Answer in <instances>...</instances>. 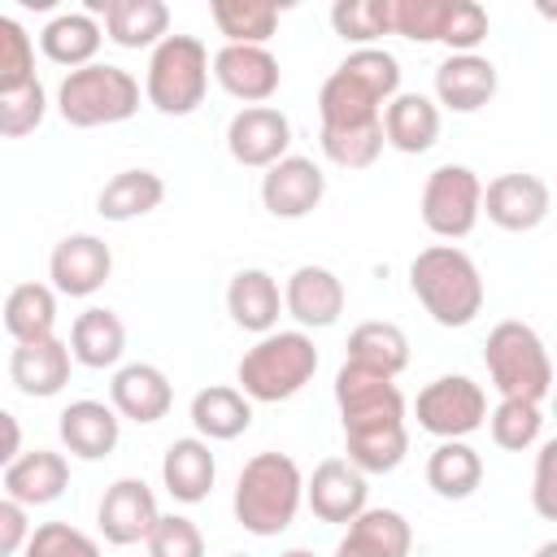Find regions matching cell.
I'll use <instances>...</instances> for the list:
<instances>
[{
    "label": "cell",
    "mask_w": 557,
    "mask_h": 557,
    "mask_svg": "<svg viewBox=\"0 0 557 557\" xmlns=\"http://www.w3.org/2000/svg\"><path fill=\"white\" fill-rule=\"evenodd\" d=\"M335 405L344 418V461L361 474H387L409 453L405 396L396 379L344 361L335 374Z\"/></svg>",
    "instance_id": "obj_1"
},
{
    "label": "cell",
    "mask_w": 557,
    "mask_h": 557,
    "mask_svg": "<svg viewBox=\"0 0 557 557\" xmlns=\"http://www.w3.org/2000/svg\"><path fill=\"white\" fill-rule=\"evenodd\" d=\"M400 91V61L383 48H357L348 52L331 78L318 91V117L322 131H357L374 126L383 104Z\"/></svg>",
    "instance_id": "obj_2"
},
{
    "label": "cell",
    "mask_w": 557,
    "mask_h": 557,
    "mask_svg": "<svg viewBox=\"0 0 557 557\" xmlns=\"http://www.w3.org/2000/svg\"><path fill=\"white\" fill-rule=\"evenodd\" d=\"M409 287L418 305L440 322V326H470L483 313V274L470 252L457 244H431L413 257L409 265Z\"/></svg>",
    "instance_id": "obj_3"
},
{
    "label": "cell",
    "mask_w": 557,
    "mask_h": 557,
    "mask_svg": "<svg viewBox=\"0 0 557 557\" xmlns=\"http://www.w3.org/2000/svg\"><path fill=\"white\" fill-rule=\"evenodd\" d=\"M305 500V474L287 453H257L244 461L235 479V522L248 535H278L292 527L296 509Z\"/></svg>",
    "instance_id": "obj_4"
},
{
    "label": "cell",
    "mask_w": 557,
    "mask_h": 557,
    "mask_svg": "<svg viewBox=\"0 0 557 557\" xmlns=\"http://www.w3.org/2000/svg\"><path fill=\"white\" fill-rule=\"evenodd\" d=\"M318 374V348L305 331H270L239 357V392L261 405L292 400Z\"/></svg>",
    "instance_id": "obj_5"
},
{
    "label": "cell",
    "mask_w": 557,
    "mask_h": 557,
    "mask_svg": "<svg viewBox=\"0 0 557 557\" xmlns=\"http://www.w3.org/2000/svg\"><path fill=\"white\" fill-rule=\"evenodd\" d=\"M483 366H487V379L500 392V400H535V405H544V396L553 387L548 348H544L540 331L518 322V318L496 322L487 331Z\"/></svg>",
    "instance_id": "obj_6"
},
{
    "label": "cell",
    "mask_w": 557,
    "mask_h": 557,
    "mask_svg": "<svg viewBox=\"0 0 557 557\" xmlns=\"http://www.w3.org/2000/svg\"><path fill=\"white\" fill-rule=\"evenodd\" d=\"M57 113L78 126H113L139 113V83L131 70L109 65V61H91L83 70H70L57 87Z\"/></svg>",
    "instance_id": "obj_7"
},
{
    "label": "cell",
    "mask_w": 557,
    "mask_h": 557,
    "mask_svg": "<svg viewBox=\"0 0 557 557\" xmlns=\"http://www.w3.org/2000/svg\"><path fill=\"white\" fill-rule=\"evenodd\" d=\"M209 91V48L196 35H165L144 74V96L165 117H187L205 104Z\"/></svg>",
    "instance_id": "obj_8"
},
{
    "label": "cell",
    "mask_w": 557,
    "mask_h": 557,
    "mask_svg": "<svg viewBox=\"0 0 557 557\" xmlns=\"http://www.w3.org/2000/svg\"><path fill=\"white\" fill-rule=\"evenodd\" d=\"M413 418L435 440H466L487 422V392L470 374H440L418 392Z\"/></svg>",
    "instance_id": "obj_9"
},
{
    "label": "cell",
    "mask_w": 557,
    "mask_h": 557,
    "mask_svg": "<svg viewBox=\"0 0 557 557\" xmlns=\"http://www.w3.org/2000/svg\"><path fill=\"white\" fill-rule=\"evenodd\" d=\"M422 222L440 239H466L479 226L483 209V183L470 165H440L422 183Z\"/></svg>",
    "instance_id": "obj_10"
},
{
    "label": "cell",
    "mask_w": 557,
    "mask_h": 557,
    "mask_svg": "<svg viewBox=\"0 0 557 557\" xmlns=\"http://www.w3.org/2000/svg\"><path fill=\"white\" fill-rule=\"evenodd\" d=\"M226 148L248 170H270L292 148V122L274 104H248L226 126Z\"/></svg>",
    "instance_id": "obj_11"
},
{
    "label": "cell",
    "mask_w": 557,
    "mask_h": 557,
    "mask_svg": "<svg viewBox=\"0 0 557 557\" xmlns=\"http://www.w3.org/2000/svg\"><path fill=\"white\" fill-rule=\"evenodd\" d=\"M548 209H553L548 183L540 174L513 170V174H496L483 187V209L479 213H487V222H496L500 231L522 235V231H535L548 218Z\"/></svg>",
    "instance_id": "obj_12"
},
{
    "label": "cell",
    "mask_w": 557,
    "mask_h": 557,
    "mask_svg": "<svg viewBox=\"0 0 557 557\" xmlns=\"http://www.w3.org/2000/svg\"><path fill=\"white\" fill-rule=\"evenodd\" d=\"M109 274H113V252L100 235H87V231L65 235L48 257V278H52L48 287L57 296H74V300L96 296L109 283Z\"/></svg>",
    "instance_id": "obj_13"
},
{
    "label": "cell",
    "mask_w": 557,
    "mask_h": 557,
    "mask_svg": "<svg viewBox=\"0 0 557 557\" xmlns=\"http://www.w3.org/2000/svg\"><path fill=\"white\" fill-rule=\"evenodd\" d=\"M161 509H157V496L144 479H117L104 487L100 496V509H96V527L109 544L126 548V544H139L148 540V531L157 527Z\"/></svg>",
    "instance_id": "obj_14"
},
{
    "label": "cell",
    "mask_w": 557,
    "mask_h": 557,
    "mask_svg": "<svg viewBox=\"0 0 557 557\" xmlns=\"http://www.w3.org/2000/svg\"><path fill=\"white\" fill-rule=\"evenodd\" d=\"M213 78L226 96L248 104H265L278 91V57L270 48H252V44H222L213 52Z\"/></svg>",
    "instance_id": "obj_15"
},
{
    "label": "cell",
    "mask_w": 557,
    "mask_h": 557,
    "mask_svg": "<svg viewBox=\"0 0 557 557\" xmlns=\"http://www.w3.org/2000/svg\"><path fill=\"white\" fill-rule=\"evenodd\" d=\"M305 500H309L313 518L348 527L370 505V487H366V474L357 466H348L344 457H326L305 479Z\"/></svg>",
    "instance_id": "obj_16"
},
{
    "label": "cell",
    "mask_w": 557,
    "mask_h": 557,
    "mask_svg": "<svg viewBox=\"0 0 557 557\" xmlns=\"http://www.w3.org/2000/svg\"><path fill=\"white\" fill-rule=\"evenodd\" d=\"M326 196V174L309 161V157H283L265 170L261 178V205L274 213V218H309Z\"/></svg>",
    "instance_id": "obj_17"
},
{
    "label": "cell",
    "mask_w": 557,
    "mask_h": 557,
    "mask_svg": "<svg viewBox=\"0 0 557 557\" xmlns=\"http://www.w3.org/2000/svg\"><path fill=\"white\" fill-rule=\"evenodd\" d=\"M283 309L300 322V331L335 326L344 313V283L326 265H296L283 283Z\"/></svg>",
    "instance_id": "obj_18"
},
{
    "label": "cell",
    "mask_w": 557,
    "mask_h": 557,
    "mask_svg": "<svg viewBox=\"0 0 557 557\" xmlns=\"http://www.w3.org/2000/svg\"><path fill=\"white\" fill-rule=\"evenodd\" d=\"M109 405H113L117 418H131V422L148 426V422H161V418L170 413L174 387H170V379H165L161 366H152V361H131V366H122V370L113 374V383H109Z\"/></svg>",
    "instance_id": "obj_19"
},
{
    "label": "cell",
    "mask_w": 557,
    "mask_h": 557,
    "mask_svg": "<svg viewBox=\"0 0 557 557\" xmlns=\"http://www.w3.org/2000/svg\"><path fill=\"white\" fill-rule=\"evenodd\" d=\"M496 96V65L479 52H448L435 65V104L453 113H479Z\"/></svg>",
    "instance_id": "obj_20"
},
{
    "label": "cell",
    "mask_w": 557,
    "mask_h": 557,
    "mask_svg": "<svg viewBox=\"0 0 557 557\" xmlns=\"http://www.w3.org/2000/svg\"><path fill=\"white\" fill-rule=\"evenodd\" d=\"M379 126H383V144L387 148H396L405 157H418L440 139V104L431 96H422V91H396L383 104Z\"/></svg>",
    "instance_id": "obj_21"
},
{
    "label": "cell",
    "mask_w": 557,
    "mask_h": 557,
    "mask_svg": "<svg viewBox=\"0 0 557 557\" xmlns=\"http://www.w3.org/2000/svg\"><path fill=\"white\" fill-rule=\"evenodd\" d=\"M70 344L48 335V339H35V344H17L13 357H9V379L22 396H35V400H48L57 396L65 383H70Z\"/></svg>",
    "instance_id": "obj_22"
},
{
    "label": "cell",
    "mask_w": 557,
    "mask_h": 557,
    "mask_svg": "<svg viewBox=\"0 0 557 557\" xmlns=\"http://www.w3.org/2000/svg\"><path fill=\"white\" fill-rule=\"evenodd\" d=\"M83 13H104V30L117 48H157L170 35L165 0H87Z\"/></svg>",
    "instance_id": "obj_23"
},
{
    "label": "cell",
    "mask_w": 557,
    "mask_h": 557,
    "mask_svg": "<svg viewBox=\"0 0 557 557\" xmlns=\"http://www.w3.org/2000/svg\"><path fill=\"white\" fill-rule=\"evenodd\" d=\"M70 487V461L52 448H35V453H17L4 466V492L9 500H17L22 509L35 505H52L57 496H65Z\"/></svg>",
    "instance_id": "obj_24"
},
{
    "label": "cell",
    "mask_w": 557,
    "mask_h": 557,
    "mask_svg": "<svg viewBox=\"0 0 557 557\" xmlns=\"http://www.w3.org/2000/svg\"><path fill=\"white\" fill-rule=\"evenodd\" d=\"M57 431H61V444H65L74 457L100 461V457H109V453L117 448L122 418H117L113 405H104V400H70V405L61 409Z\"/></svg>",
    "instance_id": "obj_25"
},
{
    "label": "cell",
    "mask_w": 557,
    "mask_h": 557,
    "mask_svg": "<svg viewBox=\"0 0 557 557\" xmlns=\"http://www.w3.org/2000/svg\"><path fill=\"white\" fill-rule=\"evenodd\" d=\"M409 544H413V531L405 522V513L396 509H361L344 540L335 544V557H409Z\"/></svg>",
    "instance_id": "obj_26"
},
{
    "label": "cell",
    "mask_w": 557,
    "mask_h": 557,
    "mask_svg": "<svg viewBox=\"0 0 557 557\" xmlns=\"http://www.w3.org/2000/svg\"><path fill=\"white\" fill-rule=\"evenodd\" d=\"M226 313L235 318V326L252 331V335H270L278 326V313H283V292H278V278L270 270H239L226 287Z\"/></svg>",
    "instance_id": "obj_27"
},
{
    "label": "cell",
    "mask_w": 557,
    "mask_h": 557,
    "mask_svg": "<svg viewBox=\"0 0 557 557\" xmlns=\"http://www.w3.org/2000/svg\"><path fill=\"white\" fill-rule=\"evenodd\" d=\"M218 479V466H213V453H209V440L200 435H187V440H174L161 457V483L174 500L183 505H200L209 496Z\"/></svg>",
    "instance_id": "obj_28"
},
{
    "label": "cell",
    "mask_w": 557,
    "mask_h": 557,
    "mask_svg": "<svg viewBox=\"0 0 557 557\" xmlns=\"http://www.w3.org/2000/svg\"><path fill=\"white\" fill-rule=\"evenodd\" d=\"M122 352H126V326H122V318L113 309L91 305V309H83L74 318V326H70V357L78 366L109 370V366L122 361Z\"/></svg>",
    "instance_id": "obj_29"
},
{
    "label": "cell",
    "mask_w": 557,
    "mask_h": 557,
    "mask_svg": "<svg viewBox=\"0 0 557 557\" xmlns=\"http://www.w3.org/2000/svg\"><path fill=\"white\" fill-rule=\"evenodd\" d=\"M100 39H104L100 22H96L91 13H83V9L57 13V17L39 30V48H44V57L57 61V65H70V70L91 65L96 52H100Z\"/></svg>",
    "instance_id": "obj_30"
},
{
    "label": "cell",
    "mask_w": 557,
    "mask_h": 557,
    "mask_svg": "<svg viewBox=\"0 0 557 557\" xmlns=\"http://www.w3.org/2000/svg\"><path fill=\"white\" fill-rule=\"evenodd\" d=\"M191 426L200 431V440H235L252 426V400L226 383L200 387L191 396Z\"/></svg>",
    "instance_id": "obj_31"
},
{
    "label": "cell",
    "mask_w": 557,
    "mask_h": 557,
    "mask_svg": "<svg viewBox=\"0 0 557 557\" xmlns=\"http://www.w3.org/2000/svg\"><path fill=\"white\" fill-rule=\"evenodd\" d=\"M161 200H165L161 174H152V170H122V174H113V178L100 187L96 213H100L104 222H131V218L152 213Z\"/></svg>",
    "instance_id": "obj_32"
},
{
    "label": "cell",
    "mask_w": 557,
    "mask_h": 557,
    "mask_svg": "<svg viewBox=\"0 0 557 557\" xmlns=\"http://www.w3.org/2000/svg\"><path fill=\"white\" fill-rule=\"evenodd\" d=\"M426 483L444 500H466L483 483V457L466 440H440L426 457Z\"/></svg>",
    "instance_id": "obj_33"
},
{
    "label": "cell",
    "mask_w": 557,
    "mask_h": 557,
    "mask_svg": "<svg viewBox=\"0 0 557 557\" xmlns=\"http://www.w3.org/2000/svg\"><path fill=\"white\" fill-rule=\"evenodd\" d=\"M4 331L17 344L48 339L57 331V292L48 283H17L4 296Z\"/></svg>",
    "instance_id": "obj_34"
},
{
    "label": "cell",
    "mask_w": 557,
    "mask_h": 557,
    "mask_svg": "<svg viewBox=\"0 0 557 557\" xmlns=\"http://www.w3.org/2000/svg\"><path fill=\"white\" fill-rule=\"evenodd\" d=\"M348 361L396 379L409 366V339H405V331L396 322H361L348 335Z\"/></svg>",
    "instance_id": "obj_35"
},
{
    "label": "cell",
    "mask_w": 557,
    "mask_h": 557,
    "mask_svg": "<svg viewBox=\"0 0 557 557\" xmlns=\"http://www.w3.org/2000/svg\"><path fill=\"white\" fill-rule=\"evenodd\" d=\"M209 17H213L218 35H226V44L265 48V39L278 30V9L261 4V0H213Z\"/></svg>",
    "instance_id": "obj_36"
},
{
    "label": "cell",
    "mask_w": 557,
    "mask_h": 557,
    "mask_svg": "<svg viewBox=\"0 0 557 557\" xmlns=\"http://www.w3.org/2000/svg\"><path fill=\"white\" fill-rule=\"evenodd\" d=\"M331 30L348 44L374 48L379 35H392V0H335Z\"/></svg>",
    "instance_id": "obj_37"
},
{
    "label": "cell",
    "mask_w": 557,
    "mask_h": 557,
    "mask_svg": "<svg viewBox=\"0 0 557 557\" xmlns=\"http://www.w3.org/2000/svg\"><path fill=\"white\" fill-rule=\"evenodd\" d=\"M487 426H492V440L509 453H522L540 440L544 431V409L535 400H496V409L487 413Z\"/></svg>",
    "instance_id": "obj_38"
},
{
    "label": "cell",
    "mask_w": 557,
    "mask_h": 557,
    "mask_svg": "<svg viewBox=\"0 0 557 557\" xmlns=\"http://www.w3.org/2000/svg\"><path fill=\"white\" fill-rule=\"evenodd\" d=\"M322 157L339 170H370L383 152V126H357V131H318Z\"/></svg>",
    "instance_id": "obj_39"
},
{
    "label": "cell",
    "mask_w": 557,
    "mask_h": 557,
    "mask_svg": "<svg viewBox=\"0 0 557 557\" xmlns=\"http://www.w3.org/2000/svg\"><path fill=\"white\" fill-rule=\"evenodd\" d=\"M35 83V39L9 13H0V91Z\"/></svg>",
    "instance_id": "obj_40"
},
{
    "label": "cell",
    "mask_w": 557,
    "mask_h": 557,
    "mask_svg": "<svg viewBox=\"0 0 557 557\" xmlns=\"http://www.w3.org/2000/svg\"><path fill=\"white\" fill-rule=\"evenodd\" d=\"M48 113V96L44 83H26L17 91H0V139H22L30 135Z\"/></svg>",
    "instance_id": "obj_41"
},
{
    "label": "cell",
    "mask_w": 557,
    "mask_h": 557,
    "mask_svg": "<svg viewBox=\"0 0 557 557\" xmlns=\"http://www.w3.org/2000/svg\"><path fill=\"white\" fill-rule=\"evenodd\" d=\"M26 557H100V544L70 522H39L26 535Z\"/></svg>",
    "instance_id": "obj_42"
},
{
    "label": "cell",
    "mask_w": 557,
    "mask_h": 557,
    "mask_svg": "<svg viewBox=\"0 0 557 557\" xmlns=\"http://www.w3.org/2000/svg\"><path fill=\"white\" fill-rule=\"evenodd\" d=\"M144 544H148V557H205V535L183 513H161Z\"/></svg>",
    "instance_id": "obj_43"
},
{
    "label": "cell",
    "mask_w": 557,
    "mask_h": 557,
    "mask_svg": "<svg viewBox=\"0 0 557 557\" xmlns=\"http://www.w3.org/2000/svg\"><path fill=\"white\" fill-rule=\"evenodd\" d=\"M448 0H392V30L413 44H440Z\"/></svg>",
    "instance_id": "obj_44"
},
{
    "label": "cell",
    "mask_w": 557,
    "mask_h": 557,
    "mask_svg": "<svg viewBox=\"0 0 557 557\" xmlns=\"http://www.w3.org/2000/svg\"><path fill=\"white\" fill-rule=\"evenodd\" d=\"M487 39V9L474 0H448L444 26H440V44L448 52H474Z\"/></svg>",
    "instance_id": "obj_45"
},
{
    "label": "cell",
    "mask_w": 557,
    "mask_h": 557,
    "mask_svg": "<svg viewBox=\"0 0 557 557\" xmlns=\"http://www.w3.org/2000/svg\"><path fill=\"white\" fill-rule=\"evenodd\" d=\"M26 535H30V518L17 500L0 496V557H13L26 548Z\"/></svg>",
    "instance_id": "obj_46"
},
{
    "label": "cell",
    "mask_w": 557,
    "mask_h": 557,
    "mask_svg": "<svg viewBox=\"0 0 557 557\" xmlns=\"http://www.w3.org/2000/svg\"><path fill=\"white\" fill-rule=\"evenodd\" d=\"M553 457H557V440L540 444V457H535V487H531V500H535V513H540V518H557V500H553Z\"/></svg>",
    "instance_id": "obj_47"
},
{
    "label": "cell",
    "mask_w": 557,
    "mask_h": 557,
    "mask_svg": "<svg viewBox=\"0 0 557 557\" xmlns=\"http://www.w3.org/2000/svg\"><path fill=\"white\" fill-rule=\"evenodd\" d=\"M17 453H22V422H17L9 409H0V470H4Z\"/></svg>",
    "instance_id": "obj_48"
},
{
    "label": "cell",
    "mask_w": 557,
    "mask_h": 557,
    "mask_svg": "<svg viewBox=\"0 0 557 557\" xmlns=\"http://www.w3.org/2000/svg\"><path fill=\"white\" fill-rule=\"evenodd\" d=\"M535 557H557V540H544V544L535 548Z\"/></svg>",
    "instance_id": "obj_49"
},
{
    "label": "cell",
    "mask_w": 557,
    "mask_h": 557,
    "mask_svg": "<svg viewBox=\"0 0 557 557\" xmlns=\"http://www.w3.org/2000/svg\"><path fill=\"white\" fill-rule=\"evenodd\" d=\"M278 557H318V553H309V548H287V553H278Z\"/></svg>",
    "instance_id": "obj_50"
},
{
    "label": "cell",
    "mask_w": 557,
    "mask_h": 557,
    "mask_svg": "<svg viewBox=\"0 0 557 557\" xmlns=\"http://www.w3.org/2000/svg\"><path fill=\"white\" fill-rule=\"evenodd\" d=\"M231 557H244V553H231Z\"/></svg>",
    "instance_id": "obj_51"
}]
</instances>
